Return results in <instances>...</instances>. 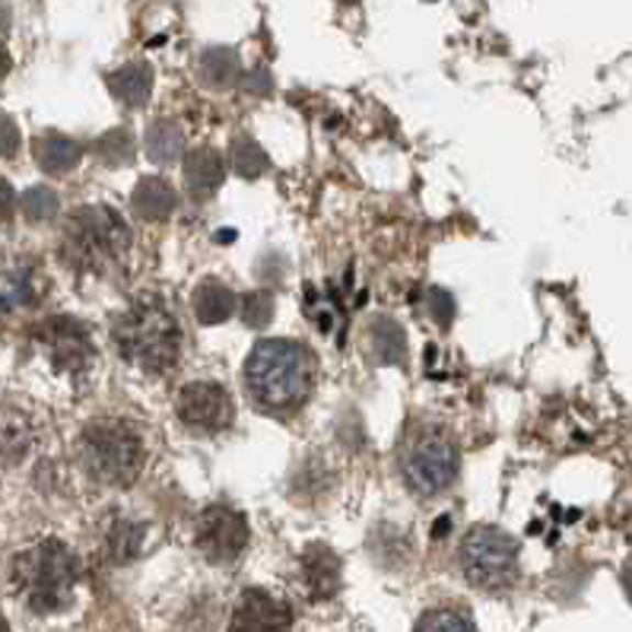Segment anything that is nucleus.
Wrapping results in <instances>:
<instances>
[{"label": "nucleus", "mask_w": 632, "mask_h": 632, "mask_svg": "<svg viewBox=\"0 0 632 632\" xmlns=\"http://www.w3.org/2000/svg\"><path fill=\"white\" fill-rule=\"evenodd\" d=\"M178 207V195L166 178H156V175H146L137 181L134 195H131V210L137 220L146 223H163L169 220Z\"/></svg>", "instance_id": "14"}, {"label": "nucleus", "mask_w": 632, "mask_h": 632, "mask_svg": "<svg viewBox=\"0 0 632 632\" xmlns=\"http://www.w3.org/2000/svg\"><path fill=\"white\" fill-rule=\"evenodd\" d=\"M198 77H201L203 87L210 89H230L235 84H242L245 70H242V60L232 48H207L198 60Z\"/></svg>", "instance_id": "18"}, {"label": "nucleus", "mask_w": 632, "mask_h": 632, "mask_svg": "<svg viewBox=\"0 0 632 632\" xmlns=\"http://www.w3.org/2000/svg\"><path fill=\"white\" fill-rule=\"evenodd\" d=\"M458 563L464 578L474 588L499 591L509 588L518 578V544L496 524H477L461 541Z\"/></svg>", "instance_id": "6"}, {"label": "nucleus", "mask_w": 632, "mask_h": 632, "mask_svg": "<svg viewBox=\"0 0 632 632\" xmlns=\"http://www.w3.org/2000/svg\"><path fill=\"white\" fill-rule=\"evenodd\" d=\"M13 588L23 603L35 613H58L74 601V585L80 578L77 556L60 541H42V544L23 550L13 559Z\"/></svg>", "instance_id": "4"}, {"label": "nucleus", "mask_w": 632, "mask_h": 632, "mask_svg": "<svg viewBox=\"0 0 632 632\" xmlns=\"http://www.w3.org/2000/svg\"><path fill=\"white\" fill-rule=\"evenodd\" d=\"M235 312V292L220 280H203L195 289V315L201 324H223Z\"/></svg>", "instance_id": "22"}, {"label": "nucleus", "mask_w": 632, "mask_h": 632, "mask_svg": "<svg viewBox=\"0 0 632 632\" xmlns=\"http://www.w3.org/2000/svg\"><path fill=\"white\" fill-rule=\"evenodd\" d=\"M230 166L232 173L242 175V178H258L270 169V159L264 153V146L248 137V134H239L230 141Z\"/></svg>", "instance_id": "23"}, {"label": "nucleus", "mask_w": 632, "mask_h": 632, "mask_svg": "<svg viewBox=\"0 0 632 632\" xmlns=\"http://www.w3.org/2000/svg\"><path fill=\"white\" fill-rule=\"evenodd\" d=\"M35 344L45 350L52 366L60 373H87L96 356L92 337L77 318H48L35 331Z\"/></svg>", "instance_id": "10"}, {"label": "nucleus", "mask_w": 632, "mask_h": 632, "mask_svg": "<svg viewBox=\"0 0 632 632\" xmlns=\"http://www.w3.org/2000/svg\"><path fill=\"white\" fill-rule=\"evenodd\" d=\"M10 26V10H7V3L0 0V32Z\"/></svg>", "instance_id": "34"}, {"label": "nucleus", "mask_w": 632, "mask_h": 632, "mask_svg": "<svg viewBox=\"0 0 632 632\" xmlns=\"http://www.w3.org/2000/svg\"><path fill=\"white\" fill-rule=\"evenodd\" d=\"M430 315L439 324H448L455 318V299L445 289H430Z\"/></svg>", "instance_id": "30"}, {"label": "nucleus", "mask_w": 632, "mask_h": 632, "mask_svg": "<svg viewBox=\"0 0 632 632\" xmlns=\"http://www.w3.org/2000/svg\"><path fill=\"white\" fill-rule=\"evenodd\" d=\"M23 217L30 223H48L58 217V195L52 188H30L23 195Z\"/></svg>", "instance_id": "26"}, {"label": "nucleus", "mask_w": 632, "mask_h": 632, "mask_svg": "<svg viewBox=\"0 0 632 632\" xmlns=\"http://www.w3.org/2000/svg\"><path fill=\"white\" fill-rule=\"evenodd\" d=\"M232 632H292V610L270 591L248 588L232 607Z\"/></svg>", "instance_id": "11"}, {"label": "nucleus", "mask_w": 632, "mask_h": 632, "mask_svg": "<svg viewBox=\"0 0 632 632\" xmlns=\"http://www.w3.org/2000/svg\"><path fill=\"white\" fill-rule=\"evenodd\" d=\"M112 334H115L118 353L131 366L156 375L169 373L185 346L181 321L173 312V306L156 292L134 299L124 309V315L115 321Z\"/></svg>", "instance_id": "2"}, {"label": "nucleus", "mask_w": 632, "mask_h": 632, "mask_svg": "<svg viewBox=\"0 0 632 632\" xmlns=\"http://www.w3.org/2000/svg\"><path fill=\"white\" fill-rule=\"evenodd\" d=\"M141 546H144V528L137 521L118 518L106 534V553L112 563H131L141 553Z\"/></svg>", "instance_id": "24"}, {"label": "nucleus", "mask_w": 632, "mask_h": 632, "mask_svg": "<svg viewBox=\"0 0 632 632\" xmlns=\"http://www.w3.org/2000/svg\"><path fill=\"white\" fill-rule=\"evenodd\" d=\"M96 156L106 166H124V163L134 159V137L124 127H115V131H109V134H102L96 141Z\"/></svg>", "instance_id": "25"}, {"label": "nucleus", "mask_w": 632, "mask_h": 632, "mask_svg": "<svg viewBox=\"0 0 632 632\" xmlns=\"http://www.w3.org/2000/svg\"><path fill=\"white\" fill-rule=\"evenodd\" d=\"M146 156L159 166H173L181 159L185 149V131L178 127L173 118H159L146 127Z\"/></svg>", "instance_id": "21"}, {"label": "nucleus", "mask_w": 632, "mask_h": 632, "mask_svg": "<svg viewBox=\"0 0 632 632\" xmlns=\"http://www.w3.org/2000/svg\"><path fill=\"white\" fill-rule=\"evenodd\" d=\"M131 242L134 235L118 210L106 203H89L67 217V226L60 235V255L77 270L106 274L131 252Z\"/></svg>", "instance_id": "3"}, {"label": "nucleus", "mask_w": 632, "mask_h": 632, "mask_svg": "<svg viewBox=\"0 0 632 632\" xmlns=\"http://www.w3.org/2000/svg\"><path fill=\"white\" fill-rule=\"evenodd\" d=\"M413 632H474V627L458 610H430Z\"/></svg>", "instance_id": "27"}, {"label": "nucleus", "mask_w": 632, "mask_h": 632, "mask_svg": "<svg viewBox=\"0 0 632 632\" xmlns=\"http://www.w3.org/2000/svg\"><path fill=\"white\" fill-rule=\"evenodd\" d=\"M195 541L201 550L203 559L226 566L242 556V550L248 546V521L239 509L232 506H207L198 515V528H195Z\"/></svg>", "instance_id": "8"}, {"label": "nucleus", "mask_w": 632, "mask_h": 632, "mask_svg": "<svg viewBox=\"0 0 632 632\" xmlns=\"http://www.w3.org/2000/svg\"><path fill=\"white\" fill-rule=\"evenodd\" d=\"M226 178V166L217 149L198 146L185 156V185L195 198H210Z\"/></svg>", "instance_id": "16"}, {"label": "nucleus", "mask_w": 632, "mask_h": 632, "mask_svg": "<svg viewBox=\"0 0 632 632\" xmlns=\"http://www.w3.org/2000/svg\"><path fill=\"white\" fill-rule=\"evenodd\" d=\"M10 67H13V60H10V52L3 48V42H0V80L10 74Z\"/></svg>", "instance_id": "32"}, {"label": "nucleus", "mask_w": 632, "mask_h": 632, "mask_svg": "<svg viewBox=\"0 0 632 632\" xmlns=\"http://www.w3.org/2000/svg\"><path fill=\"white\" fill-rule=\"evenodd\" d=\"M77 455L92 480L109 487H131L144 470L146 448L131 423L92 420L77 439Z\"/></svg>", "instance_id": "5"}, {"label": "nucleus", "mask_w": 632, "mask_h": 632, "mask_svg": "<svg viewBox=\"0 0 632 632\" xmlns=\"http://www.w3.org/2000/svg\"><path fill=\"white\" fill-rule=\"evenodd\" d=\"M106 84H109L118 102H124L131 109H141V106L149 102V92H153V67L144 64V60L124 64V67H118L106 77Z\"/></svg>", "instance_id": "17"}, {"label": "nucleus", "mask_w": 632, "mask_h": 632, "mask_svg": "<svg viewBox=\"0 0 632 632\" xmlns=\"http://www.w3.org/2000/svg\"><path fill=\"white\" fill-rule=\"evenodd\" d=\"M175 413L191 432H223L235 423V401L217 381H191L178 391Z\"/></svg>", "instance_id": "9"}, {"label": "nucleus", "mask_w": 632, "mask_h": 632, "mask_svg": "<svg viewBox=\"0 0 632 632\" xmlns=\"http://www.w3.org/2000/svg\"><path fill=\"white\" fill-rule=\"evenodd\" d=\"M20 144H23V141H20V127H16V121L0 112V159L16 156V153H20Z\"/></svg>", "instance_id": "29"}, {"label": "nucleus", "mask_w": 632, "mask_h": 632, "mask_svg": "<svg viewBox=\"0 0 632 632\" xmlns=\"http://www.w3.org/2000/svg\"><path fill=\"white\" fill-rule=\"evenodd\" d=\"M13 210H16V191H13V185L0 175V223H10V220H13Z\"/></svg>", "instance_id": "31"}, {"label": "nucleus", "mask_w": 632, "mask_h": 632, "mask_svg": "<svg viewBox=\"0 0 632 632\" xmlns=\"http://www.w3.org/2000/svg\"><path fill=\"white\" fill-rule=\"evenodd\" d=\"M623 591H627V598L632 601V559L623 566Z\"/></svg>", "instance_id": "33"}, {"label": "nucleus", "mask_w": 632, "mask_h": 632, "mask_svg": "<svg viewBox=\"0 0 632 632\" xmlns=\"http://www.w3.org/2000/svg\"><path fill=\"white\" fill-rule=\"evenodd\" d=\"M270 318H274V296L270 292L258 289V292H248L242 299V321L248 328H267Z\"/></svg>", "instance_id": "28"}, {"label": "nucleus", "mask_w": 632, "mask_h": 632, "mask_svg": "<svg viewBox=\"0 0 632 632\" xmlns=\"http://www.w3.org/2000/svg\"><path fill=\"white\" fill-rule=\"evenodd\" d=\"M315 381V356L296 341H264L245 359L248 395L267 413L299 410Z\"/></svg>", "instance_id": "1"}, {"label": "nucleus", "mask_w": 632, "mask_h": 632, "mask_svg": "<svg viewBox=\"0 0 632 632\" xmlns=\"http://www.w3.org/2000/svg\"><path fill=\"white\" fill-rule=\"evenodd\" d=\"M366 344H369L375 363L395 366V363H401L403 353H407V334H403V328L395 318H375L369 331H366Z\"/></svg>", "instance_id": "20"}, {"label": "nucleus", "mask_w": 632, "mask_h": 632, "mask_svg": "<svg viewBox=\"0 0 632 632\" xmlns=\"http://www.w3.org/2000/svg\"><path fill=\"white\" fill-rule=\"evenodd\" d=\"M455 477H458V452L439 432L420 435L403 452V480L417 496H439L455 484Z\"/></svg>", "instance_id": "7"}, {"label": "nucleus", "mask_w": 632, "mask_h": 632, "mask_svg": "<svg viewBox=\"0 0 632 632\" xmlns=\"http://www.w3.org/2000/svg\"><path fill=\"white\" fill-rule=\"evenodd\" d=\"M38 302V280L30 264L0 267V318L16 315Z\"/></svg>", "instance_id": "13"}, {"label": "nucleus", "mask_w": 632, "mask_h": 632, "mask_svg": "<svg viewBox=\"0 0 632 632\" xmlns=\"http://www.w3.org/2000/svg\"><path fill=\"white\" fill-rule=\"evenodd\" d=\"M302 585L312 598H331L341 585V559L328 546H309L302 556Z\"/></svg>", "instance_id": "15"}, {"label": "nucleus", "mask_w": 632, "mask_h": 632, "mask_svg": "<svg viewBox=\"0 0 632 632\" xmlns=\"http://www.w3.org/2000/svg\"><path fill=\"white\" fill-rule=\"evenodd\" d=\"M32 153H35V163L48 175H67L84 156L80 144L64 134H42L32 146Z\"/></svg>", "instance_id": "19"}, {"label": "nucleus", "mask_w": 632, "mask_h": 632, "mask_svg": "<svg viewBox=\"0 0 632 632\" xmlns=\"http://www.w3.org/2000/svg\"><path fill=\"white\" fill-rule=\"evenodd\" d=\"M35 445V420L32 413L16 401L0 398V461H23Z\"/></svg>", "instance_id": "12"}]
</instances>
